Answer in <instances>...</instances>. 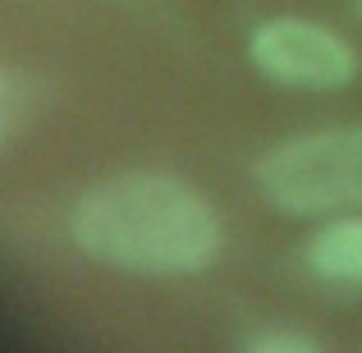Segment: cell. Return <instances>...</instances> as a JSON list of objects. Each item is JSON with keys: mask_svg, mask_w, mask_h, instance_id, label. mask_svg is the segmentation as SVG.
<instances>
[{"mask_svg": "<svg viewBox=\"0 0 362 353\" xmlns=\"http://www.w3.org/2000/svg\"><path fill=\"white\" fill-rule=\"evenodd\" d=\"M74 243L101 266L129 275H193L206 271L225 234L211 202L193 184L156 170L97 184L74 207Z\"/></svg>", "mask_w": 362, "mask_h": 353, "instance_id": "6da1fadb", "label": "cell"}, {"mask_svg": "<svg viewBox=\"0 0 362 353\" xmlns=\"http://www.w3.org/2000/svg\"><path fill=\"white\" fill-rule=\"evenodd\" d=\"M247 349L252 353H317L321 345L312 335H298V330H271V335H257Z\"/></svg>", "mask_w": 362, "mask_h": 353, "instance_id": "5b68a950", "label": "cell"}, {"mask_svg": "<svg viewBox=\"0 0 362 353\" xmlns=\"http://www.w3.org/2000/svg\"><path fill=\"white\" fill-rule=\"evenodd\" d=\"M252 60L266 79L289 88H344L358 74V55L339 33L308 18H271L252 33Z\"/></svg>", "mask_w": 362, "mask_h": 353, "instance_id": "3957f363", "label": "cell"}, {"mask_svg": "<svg viewBox=\"0 0 362 353\" xmlns=\"http://www.w3.org/2000/svg\"><path fill=\"white\" fill-rule=\"evenodd\" d=\"M308 266L321 280L362 284V216L326 225V230L308 243Z\"/></svg>", "mask_w": 362, "mask_h": 353, "instance_id": "277c9868", "label": "cell"}, {"mask_svg": "<svg viewBox=\"0 0 362 353\" xmlns=\"http://www.w3.org/2000/svg\"><path fill=\"white\" fill-rule=\"evenodd\" d=\"M257 184L284 216L362 207V129H321L280 142L262 156Z\"/></svg>", "mask_w": 362, "mask_h": 353, "instance_id": "7a4b0ae2", "label": "cell"}, {"mask_svg": "<svg viewBox=\"0 0 362 353\" xmlns=\"http://www.w3.org/2000/svg\"><path fill=\"white\" fill-rule=\"evenodd\" d=\"M5 120H9V92H5V79H0V142H5Z\"/></svg>", "mask_w": 362, "mask_h": 353, "instance_id": "8992f818", "label": "cell"}]
</instances>
